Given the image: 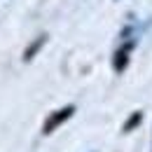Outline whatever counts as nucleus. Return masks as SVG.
<instances>
[{
	"label": "nucleus",
	"instance_id": "nucleus-1",
	"mask_svg": "<svg viewBox=\"0 0 152 152\" xmlns=\"http://www.w3.org/2000/svg\"><path fill=\"white\" fill-rule=\"evenodd\" d=\"M75 113V105H66V108H61V110H56V113L52 115L47 122H45V129H42V133H52L54 129H56L58 124H63L70 115Z\"/></svg>",
	"mask_w": 152,
	"mask_h": 152
}]
</instances>
